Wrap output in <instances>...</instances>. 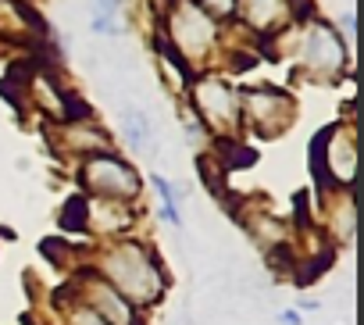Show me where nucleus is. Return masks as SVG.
<instances>
[{"label": "nucleus", "instance_id": "nucleus-18", "mask_svg": "<svg viewBox=\"0 0 364 325\" xmlns=\"http://www.w3.org/2000/svg\"><path fill=\"white\" fill-rule=\"evenodd\" d=\"M343 36H346V40H353V11H346V15H343Z\"/></svg>", "mask_w": 364, "mask_h": 325}, {"label": "nucleus", "instance_id": "nucleus-1", "mask_svg": "<svg viewBox=\"0 0 364 325\" xmlns=\"http://www.w3.org/2000/svg\"><path fill=\"white\" fill-rule=\"evenodd\" d=\"M107 286H114L132 307L150 311L164 300L168 293V275L164 265L157 257V250L143 240H114L111 247H104L97 254V268H93Z\"/></svg>", "mask_w": 364, "mask_h": 325}, {"label": "nucleus", "instance_id": "nucleus-7", "mask_svg": "<svg viewBox=\"0 0 364 325\" xmlns=\"http://www.w3.org/2000/svg\"><path fill=\"white\" fill-rule=\"evenodd\" d=\"M240 118L257 136H279L293 122V100L275 86H254L240 93Z\"/></svg>", "mask_w": 364, "mask_h": 325}, {"label": "nucleus", "instance_id": "nucleus-6", "mask_svg": "<svg viewBox=\"0 0 364 325\" xmlns=\"http://www.w3.org/2000/svg\"><path fill=\"white\" fill-rule=\"evenodd\" d=\"M300 65L314 79H339L346 68V43L328 22H307L300 33Z\"/></svg>", "mask_w": 364, "mask_h": 325}, {"label": "nucleus", "instance_id": "nucleus-2", "mask_svg": "<svg viewBox=\"0 0 364 325\" xmlns=\"http://www.w3.org/2000/svg\"><path fill=\"white\" fill-rule=\"evenodd\" d=\"M79 186L86 197H97V201L136 204L143 193V176L125 157H118L111 150H97V154L79 157Z\"/></svg>", "mask_w": 364, "mask_h": 325}, {"label": "nucleus", "instance_id": "nucleus-3", "mask_svg": "<svg viewBox=\"0 0 364 325\" xmlns=\"http://www.w3.org/2000/svg\"><path fill=\"white\" fill-rule=\"evenodd\" d=\"M311 169L325 190H353L357 183V139L350 125H328L311 143Z\"/></svg>", "mask_w": 364, "mask_h": 325}, {"label": "nucleus", "instance_id": "nucleus-8", "mask_svg": "<svg viewBox=\"0 0 364 325\" xmlns=\"http://www.w3.org/2000/svg\"><path fill=\"white\" fill-rule=\"evenodd\" d=\"M75 289H79V300L90 304L107 325H143V311L132 307V304H129L114 286H107L93 268L82 272V279L75 282Z\"/></svg>", "mask_w": 364, "mask_h": 325}, {"label": "nucleus", "instance_id": "nucleus-14", "mask_svg": "<svg viewBox=\"0 0 364 325\" xmlns=\"http://www.w3.org/2000/svg\"><path fill=\"white\" fill-rule=\"evenodd\" d=\"M122 4L125 0H97V18H93V29L97 33H122L118 26V15H122Z\"/></svg>", "mask_w": 364, "mask_h": 325}, {"label": "nucleus", "instance_id": "nucleus-13", "mask_svg": "<svg viewBox=\"0 0 364 325\" xmlns=\"http://www.w3.org/2000/svg\"><path fill=\"white\" fill-rule=\"evenodd\" d=\"M86 222H90V208H86V197L82 193H72L58 215V225L65 233H86Z\"/></svg>", "mask_w": 364, "mask_h": 325}, {"label": "nucleus", "instance_id": "nucleus-17", "mask_svg": "<svg viewBox=\"0 0 364 325\" xmlns=\"http://www.w3.org/2000/svg\"><path fill=\"white\" fill-rule=\"evenodd\" d=\"M279 325H300V311H282L279 314Z\"/></svg>", "mask_w": 364, "mask_h": 325}, {"label": "nucleus", "instance_id": "nucleus-12", "mask_svg": "<svg viewBox=\"0 0 364 325\" xmlns=\"http://www.w3.org/2000/svg\"><path fill=\"white\" fill-rule=\"evenodd\" d=\"M150 186L157 190V204H161V222H168L171 229H182V208H178V193L164 176H150Z\"/></svg>", "mask_w": 364, "mask_h": 325}, {"label": "nucleus", "instance_id": "nucleus-10", "mask_svg": "<svg viewBox=\"0 0 364 325\" xmlns=\"http://www.w3.org/2000/svg\"><path fill=\"white\" fill-rule=\"evenodd\" d=\"M339 197V215L332 211V240L350 247L353 243V233H357V208H353V193L350 190H336Z\"/></svg>", "mask_w": 364, "mask_h": 325}, {"label": "nucleus", "instance_id": "nucleus-4", "mask_svg": "<svg viewBox=\"0 0 364 325\" xmlns=\"http://www.w3.org/2000/svg\"><path fill=\"white\" fill-rule=\"evenodd\" d=\"M164 29H168V47L193 68V58H204L215 40H218V22L200 11L193 0H175L168 8V18H164Z\"/></svg>", "mask_w": 364, "mask_h": 325}, {"label": "nucleus", "instance_id": "nucleus-15", "mask_svg": "<svg viewBox=\"0 0 364 325\" xmlns=\"http://www.w3.org/2000/svg\"><path fill=\"white\" fill-rule=\"evenodd\" d=\"M65 325H107L90 304H82V300H75L68 311H65Z\"/></svg>", "mask_w": 364, "mask_h": 325}, {"label": "nucleus", "instance_id": "nucleus-11", "mask_svg": "<svg viewBox=\"0 0 364 325\" xmlns=\"http://www.w3.org/2000/svg\"><path fill=\"white\" fill-rule=\"evenodd\" d=\"M122 132H125V139H129V146H132L136 154H146V150L154 146L150 118H146L143 111H125V114H122Z\"/></svg>", "mask_w": 364, "mask_h": 325}, {"label": "nucleus", "instance_id": "nucleus-16", "mask_svg": "<svg viewBox=\"0 0 364 325\" xmlns=\"http://www.w3.org/2000/svg\"><path fill=\"white\" fill-rule=\"evenodd\" d=\"M193 4H197L200 11H208L215 22H218V18H229V15H236V0H193Z\"/></svg>", "mask_w": 364, "mask_h": 325}, {"label": "nucleus", "instance_id": "nucleus-9", "mask_svg": "<svg viewBox=\"0 0 364 325\" xmlns=\"http://www.w3.org/2000/svg\"><path fill=\"white\" fill-rule=\"evenodd\" d=\"M293 4L296 0H236V11H240L243 26L268 36L293 22Z\"/></svg>", "mask_w": 364, "mask_h": 325}, {"label": "nucleus", "instance_id": "nucleus-5", "mask_svg": "<svg viewBox=\"0 0 364 325\" xmlns=\"http://www.w3.org/2000/svg\"><path fill=\"white\" fill-rule=\"evenodd\" d=\"M190 100H193V114L200 125H208L211 132L232 136L240 125V93L218 79V75H204L197 82H190Z\"/></svg>", "mask_w": 364, "mask_h": 325}]
</instances>
